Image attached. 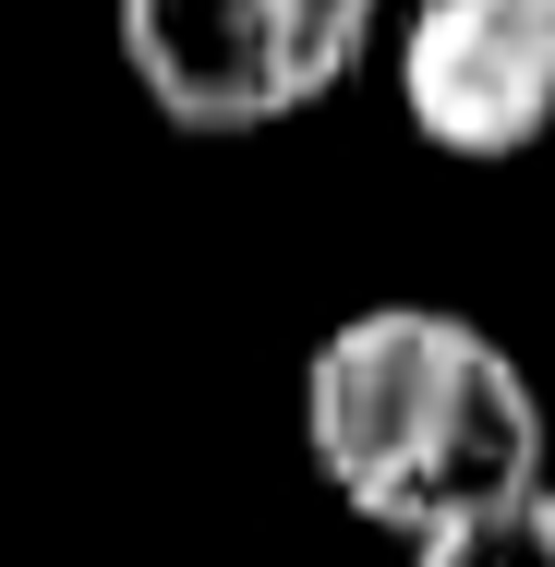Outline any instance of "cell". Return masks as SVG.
<instances>
[{
  "label": "cell",
  "instance_id": "6da1fadb",
  "mask_svg": "<svg viewBox=\"0 0 555 567\" xmlns=\"http://www.w3.org/2000/svg\"><path fill=\"white\" fill-rule=\"evenodd\" d=\"M302 447L350 519L435 544L544 495V399L495 327L446 302H362L302 362Z\"/></svg>",
  "mask_w": 555,
  "mask_h": 567
},
{
  "label": "cell",
  "instance_id": "7a4b0ae2",
  "mask_svg": "<svg viewBox=\"0 0 555 567\" xmlns=\"http://www.w3.org/2000/svg\"><path fill=\"white\" fill-rule=\"evenodd\" d=\"M387 0H121V61L169 133H278L350 85Z\"/></svg>",
  "mask_w": 555,
  "mask_h": 567
},
{
  "label": "cell",
  "instance_id": "3957f363",
  "mask_svg": "<svg viewBox=\"0 0 555 567\" xmlns=\"http://www.w3.org/2000/svg\"><path fill=\"white\" fill-rule=\"evenodd\" d=\"M399 110L459 169H507L555 133V12L544 0H411Z\"/></svg>",
  "mask_w": 555,
  "mask_h": 567
},
{
  "label": "cell",
  "instance_id": "277c9868",
  "mask_svg": "<svg viewBox=\"0 0 555 567\" xmlns=\"http://www.w3.org/2000/svg\"><path fill=\"white\" fill-rule=\"evenodd\" d=\"M411 567H555V483L532 507H495V519H471V532L411 544Z\"/></svg>",
  "mask_w": 555,
  "mask_h": 567
},
{
  "label": "cell",
  "instance_id": "5b68a950",
  "mask_svg": "<svg viewBox=\"0 0 555 567\" xmlns=\"http://www.w3.org/2000/svg\"><path fill=\"white\" fill-rule=\"evenodd\" d=\"M544 12H555V0H544Z\"/></svg>",
  "mask_w": 555,
  "mask_h": 567
}]
</instances>
